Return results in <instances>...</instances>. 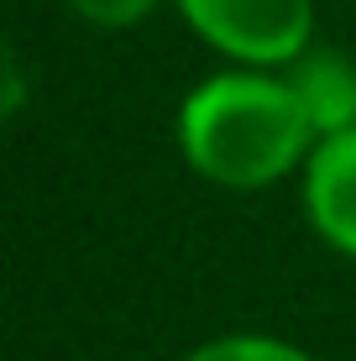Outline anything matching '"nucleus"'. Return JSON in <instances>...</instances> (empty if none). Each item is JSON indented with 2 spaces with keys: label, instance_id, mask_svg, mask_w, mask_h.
Returning a JSON list of instances; mask_svg holds the SVG:
<instances>
[{
  "label": "nucleus",
  "instance_id": "obj_1",
  "mask_svg": "<svg viewBox=\"0 0 356 361\" xmlns=\"http://www.w3.org/2000/svg\"><path fill=\"white\" fill-rule=\"evenodd\" d=\"M178 142L194 173L226 189H262L309 152L314 126L288 79L231 68L183 99Z\"/></svg>",
  "mask_w": 356,
  "mask_h": 361
},
{
  "label": "nucleus",
  "instance_id": "obj_2",
  "mask_svg": "<svg viewBox=\"0 0 356 361\" xmlns=\"http://www.w3.org/2000/svg\"><path fill=\"white\" fill-rule=\"evenodd\" d=\"M178 11L210 47L252 68L299 63L314 27L309 0H178Z\"/></svg>",
  "mask_w": 356,
  "mask_h": 361
},
{
  "label": "nucleus",
  "instance_id": "obj_3",
  "mask_svg": "<svg viewBox=\"0 0 356 361\" xmlns=\"http://www.w3.org/2000/svg\"><path fill=\"white\" fill-rule=\"evenodd\" d=\"M304 204H309L314 231L336 252L356 257V131L325 136L314 147L309 178H304Z\"/></svg>",
  "mask_w": 356,
  "mask_h": 361
},
{
  "label": "nucleus",
  "instance_id": "obj_4",
  "mask_svg": "<svg viewBox=\"0 0 356 361\" xmlns=\"http://www.w3.org/2000/svg\"><path fill=\"white\" fill-rule=\"evenodd\" d=\"M293 94H299L304 116H309L314 136H340L356 131V63L340 53H304L288 73Z\"/></svg>",
  "mask_w": 356,
  "mask_h": 361
},
{
  "label": "nucleus",
  "instance_id": "obj_5",
  "mask_svg": "<svg viewBox=\"0 0 356 361\" xmlns=\"http://www.w3.org/2000/svg\"><path fill=\"white\" fill-rule=\"evenodd\" d=\"M189 361H314V356H304L288 341H273V335H226V341L200 345Z\"/></svg>",
  "mask_w": 356,
  "mask_h": 361
},
{
  "label": "nucleus",
  "instance_id": "obj_6",
  "mask_svg": "<svg viewBox=\"0 0 356 361\" xmlns=\"http://www.w3.org/2000/svg\"><path fill=\"white\" fill-rule=\"evenodd\" d=\"M68 6L79 11L84 21H94V27H131V21H142L157 0H68Z\"/></svg>",
  "mask_w": 356,
  "mask_h": 361
}]
</instances>
